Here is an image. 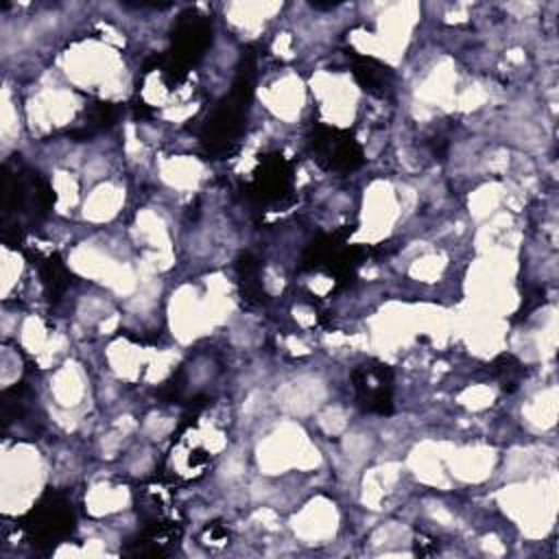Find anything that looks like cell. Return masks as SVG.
I'll list each match as a JSON object with an SVG mask.
<instances>
[{"label":"cell","mask_w":559,"mask_h":559,"mask_svg":"<svg viewBox=\"0 0 559 559\" xmlns=\"http://www.w3.org/2000/svg\"><path fill=\"white\" fill-rule=\"evenodd\" d=\"M312 159L330 173H352L365 162L360 142L352 131L317 124L308 138Z\"/></svg>","instance_id":"cell-5"},{"label":"cell","mask_w":559,"mask_h":559,"mask_svg":"<svg viewBox=\"0 0 559 559\" xmlns=\"http://www.w3.org/2000/svg\"><path fill=\"white\" fill-rule=\"evenodd\" d=\"M245 192L260 205L282 203L293 192V164L282 153L260 157V164L251 173Z\"/></svg>","instance_id":"cell-7"},{"label":"cell","mask_w":559,"mask_h":559,"mask_svg":"<svg viewBox=\"0 0 559 559\" xmlns=\"http://www.w3.org/2000/svg\"><path fill=\"white\" fill-rule=\"evenodd\" d=\"M253 74H255V57L251 52H242L236 79L227 96H223L205 116L199 140L207 155L223 157L229 155L245 131V120L249 111V103L253 96Z\"/></svg>","instance_id":"cell-1"},{"label":"cell","mask_w":559,"mask_h":559,"mask_svg":"<svg viewBox=\"0 0 559 559\" xmlns=\"http://www.w3.org/2000/svg\"><path fill=\"white\" fill-rule=\"evenodd\" d=\"M55 203V192L39 173L4 162L2 166V240L17 247L26 223L44 221Z\"/></svg>","instance_id":"cell-2"},{"label":"cell","mask_w":559,"mask_h":559,"mask_svg":"<svg viewBox=\"0 0 559 559\" xmlns=\"http://www.w3.org/2000/svg\"><path fill=\"white\" fill-rule=\"evenodd\" d=\"M236 275H238V284H240V295L245 299V304L249 306H258L264 301V288L260 282V260L249 253L242 251L236 260Z\"/></svg>","instance_id":"cell-9"},{"label":"cell","mask_w":559,"mask_h":559,"mask_svg":"<svg viewBox=\"0 0 559 559\" xmlns=\"http://www.w3.org/2000/svg\"><path fill=\"white\" fill-rule=\"evenodd\" d=\"M39 275L44 290L50 301H57L70 286V273L59 255H50L39 264Z\"/></svg>","instance_id":"cell-11"},{"label":"cell","mask_w":559,"mask_h":559,"mask_svg":"<svg viewBox=\"0 0 559 559\" xmlns=\"http://www.w3.org/2000/svg\"><path fill=\"white\" fill-rule=\"evenodd\" d=\"M114 120H116V107H114V103H107V100L92 103V105L85 107V120H83V124H79V129L70 131V135L76 138L79 142L90 140L94 133L109 129V127L114 124Z\"/></svg>","instance_id":"cell-10"},{"label":"cell","mask_w":559,"mask_h":559,"mask_svg":"<svg viewBox=\"0 0 559 559\" xmlns=\"http://www.w3.org/2000/svg\"><path fill=\"white\" fill-rule=\"evenodd\" d=\"M352 74L356 83L373 94V96H386L393 90V72L386 63L365 57V55H352Z\"/></svg>","instance_id":"cell-8"},{"label":"cell","mask_w":559,"mask_h":559,"mask_svg":"<svg viewBox=\"0 0 559 559\" xmlns=\"http://www.w3.org/2000/svg\"><path fill=\"white\" fill-rule=\"evenodd\" d=\"M76 524L72 500L61 491H46L22 520L24 537L35 548H55Z\"/></svg>","instance_id":"cell-4"},{"label":"cell","mask_w":559,"mask_h":559,"mask_svg":"<svg viewBox=\"0 0 559 559\" xmlns=\"http://www.w3.org/2000/svg\"><path fill=\"white\" fill-rule=\"evenodd\" d=\"M212 44V22L199 11H186L177 17L170 35V50L157 57V70L166 85L175 87L183 81L190 66H194Z\"/></svg>","instance_id":"cell-3"},{"label":"cell","mask_w":559,"mask_h":559,"mask_svg":"<svg viewBox=\"0 0 559 559\" xmlns=\"http://www.w3.org/2000/svg\"><path fill=\"white\" fill-rule=\"evenodd\" d=\"M491 373L500 378L504 391H513L522 378V365L513 356H500L491 362Z\"/></svg>","instance_id":"cell-12"},{"label":"cell","mask_w":559,"mask_h":559,"mask_svg":"<svg viewBox=\"0 0 559 559\" xmlns=\"http://www.w3.org/2000/svg\"><path fill=\"white\" fill-rule=\"evenodd\" d=\"M356 404L365 413L391 415L393 413V371L386 362L367 360L352 371Z\"/></svg>","instance_id":"cell-6"}]
</instances>
